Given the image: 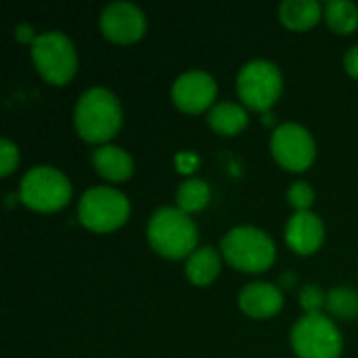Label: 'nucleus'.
<instances>
[{
	"label": "nucleus",
	"mask_w": 358,
	"mask_h": 358,
	"mask_svg": "<svg viewBox=\"0 0 358 358\" xmlns=\"http://www.w3.org/2000/svg\"><path fill=\"white\" fill-rule=\"evenodd\" d=\"M227 260L243 271H262L275 260L273 239L256 227H235L222 237Z\"/></svg>",
	"instance_id": "7ed1b4c3"
},
{
	"label": "nucleus",
	"mask_w": 358,
	"mask_h": 358,
	"mask_svg": "<svg viewBox=\"0 0 358 358\" xmlns=\"http://www.w3.org/2000/svg\"><path fill=\"white\" fill-rule=\"evenodd\" d=\"M147 237L159 254L180 258L195 248L197 227L185 210L164 206L151 216L147 224Z\"/></svg>",
	"instance_id": "f03ea898"
},
{
	"label": "nucleus",
	"mask_w": 358,
	"mask_h": 358,
	"mask_svg": "<svg viewBox=\"0 0 358 358\" xmlns=\"http://www.w3.org/2000/svg\"><path fill=\"white\" fill-rule=\"evenodd\" d=\"M281 71L268 59L248 61L237 76L239 96L254 109H268L281 94Z\"/></svg>",
	"instance_id": "6e6552de"
},
{
	"label": "nucleus",
	"mask_w": 358,
	"mask_h": 358,
	"mask_svg": "<svg viewBox=\"0 0 358 358\" xmlns=\"http://www.w3.org/2000/svg\"><path fill=\"white\" fill-rule=\"evenodd\" d=\"M283 304V296L279 287L266 281L248 283L239 294V306L252 317H271Z\"/></svg>",
	"instance_id": "ddd939ff"
},
{
	"label": "nucleus",
	"mask_w": 358,
	"mask_h": 358,
	"mask_svg": "<svg viewBox=\"0 0 358 358\" xmlns=\"http://www.w3.org/2000/svg\"><path fill=\"white\" fill-rule=\"evenodd\" d=\"M344 63H346V69H348V73H352V76H357L358 78V44L357 46H352V48L346 52V57H344Z\"/></svg>",
	"instance_id": "b1692460"
},
{
	"label": "nucleus",
	"mask_w": 358,
	"mask_h": 358,
	"mask_svg": "<svg viewBox=\"0 0 358 358\" xmlns=\"http://www.w3.org/2000/svg\"><path fill=\"white\" fill-rule=\"evenodd\" d=\"M325 306L336 317L355 319L358 317V292L350 287H336L327 294Z\"/></svg>",
	"instance_id": "aec40b11"
},
{
	"label": "nucleus",
	"mask_w": 358,
	"mask_h": 358,
	"mask_svg": "<svg viewBox=\"0 0 358 358\" xmlns=\"http://www.w3.org/2000/svg\"><path fill=\"white\" fill-rule=\"evenodd\" d=\"M285 239L298 254L315 252L323 241V222L308 210H298L285 227Z\"/></svg>",
	"instance_id": "f8f14e48"
},
{
	"label": "nucleus",
	"mask_w": 358,
	"mask_h": 358,
	"mask_svg": "<svg viewBox=\"0 0 358 358\" xmlns=\"http://www.w3.org/2000/svg\"><path fill=\"white\" fill-rule=\"evenodd\" d=\"M94 168L111 180H122L132 172V157L117 145H101L92 151Z\"/></svg>",
	"instance_id": "4468645a"
},
{
	"label": "nucleus",
	"mask_w": 358,
	"mask_h": 358,
	"mask_svg": "<svg viewBox=\"0 0 358 358\" xmlns=\"http://www.w3.org/2000/svg\"><path fill=\"white\" fill-rule=\"evenodd\" d=\"M281 21L289 27L302 29L313 25L321 15V4L317 0H285L279 6Z\"/></svg>",
	"instance_id": "f3484780"
},
{
	"label": "nucleus",
	"mask_w": 358,
	"mask_h": 358,
	"mask_svg": "<svg viewBox=\"0 0 358 358\" xmlns=\"http://www.w3.org/2000/svg\"><path fill=\"white\" fill-rule=\"evenodd\" d=\"M292 344L300 358H338L342 336L331 319L321 313H310L294 325Z\"/></svg>",
	"instance_id": "20e7f679"
},
{
	"label": "nucleus",
	"mask_w": 358,
	"mask_h": 358,
	"mask_svg": "<svg viewBox=\"0 0 358 358\" xmlns=\"http://www.w3.org/2000/svg\"><path fill=\"white\" fill-rule=\"evenodd\" d=\"M325 300H327V298L323 296V292H321L317 285H313V283L304 285L302 292H300V302H302V306L306 308V315L319 313V308L325 304Z\"/></svg>",
	"instance_id": "4be33fe9"
},
{
	"label": "nucleus",
	"mask_w": 358,
	"mask_h": 358,
	"mask_svg": "<svg viewBox=\"0 0 358 358\" xmlns=\"http://www.w3.org/2000/svg\"><path fill=\"white\" fill-rule=\"evenodd\" d=\"M212 128L220 134H235L239 132L245 124H248V113L241 105L233 103V101H222V103H216L212 109H210V115H208Z\"/></svg>",
	"instance_id": "dca6fc26"
},
{
	"label": "nucleus",
	"mask_w": 358,
	"mask_h": 358,
	"mask_svg": "<svg viewBox=\"0 0 358 358\" xmlns=\"http://www.w3.org/2000/svg\"><path fill=\"white\" fill-rule=\"evenodd\" d=\"M287 197H289V201H292L298 210H308V206L315 201V191L310 189L308 182L298 180V182H294V185L289 187Z\"/></svg>",
	"instance_id": "412c9836"
},
{
	"label": "nucleus",
	"mask_w": 358,
	"mask_h": 358,
	"mask_svg": "<svg viewBox=\"0 0 358 358\" xmlns=\"http://www.w3.org/2000/svg\"><path fill=\"white\" fill-rule=\"evenodd\" d=\"M31 59L40 73L55 84L67 82L76 71V50L71 40L57 29L42 31L31 42Z\"/></svg>",
	"instance_id": "39448f33"
},
{
	"label": "nucleus",
	"mask_w": 358,
	"mask_h": 358,
	"mask_svg": "<svg viewBox=\"0 0 358 358\" xmlns=\"http://www.w3.org/2000/svg\"><path fill=\"white\" fill-rule=\"evenodd\" d=\"M122 124V109L117 96L103 88L92 86L78 99L76 105V128L86 141H105Z\"/></svg>",
	"instance_id": "f257e3e1"
},
{
	"label": "nucleus",
	"mask_w": 358,
	"mask_h": 358,
	"mask_svg": "<svg viewBox=\"0 0 358 358\" xmlns=\"http://www.w3.org/2000/svg\"><path fill=\"white\" fill-rule=\"evenodd\" d=\"M128 212L130 203L126 195L111 187H92L78 203L80 220L94 231H111L120 227L128 218Z\"/></svg>",
	"instance_id": "0eeeda50"
},
{
	"label": "nucleus",
	"mask_w": 358,
	"mask_h": 358,
	"mask_svg": "<svg viewBox=\"0 0 358 358\" xmlns=\"http://www.w3.org/2000/svg\"><path fill=\"white\" fill-rule=\"evenodd\" d=\"M271 149L277 162L289 170H304L315 159V141L310 132L296 122H285L275 128Z\"/></svg>",
	"instance_id": "1a4fd4ad"
},
{
	"label": "nucleus",
	"mask_w": 358,
	"mask_h": 358,
	"mask_svg": "<svg viewBox=\"0 0 358 358\" xmlns=\"http://www.w3.org/2000/svg\"><path fill=\"white\" fill-rule=\"evenodd\" d=\"M218 271H220V258L218 252L210 245L195 250L187 260V277L197 285L210 283L218 275Z\"/></svg>",
	"instance_id": "2eb2a0df"
},
{
	"label": "nucleus",
	"mask_w": 358,
	"mask_h": 358,
	"mask_svg": "<svg viewBox=\"0 0 358 358\" xmlns=\"http://www.w3.org/2000/svg\"><path fill=\"white\" fill-rule=\"evenodd\" d=\"M19 195L29 208L57 210L71 197V185L61 170L52 166H36L21 178Z\"/></svg>",
	"instance_id": "423d86ee"
},
{
	"label": "nucleus",
	"mask_w": 358,
	"mask_h": 358,
	"mask_svg": "<svg viewBox=\"0 0 358 358\" xmlns=\"http://www.w3.org/2000/svg\"><path fill=\"white\" fill-rule=\"evenodd\" d=\"M216 82L208 71L189 69L176 78L172 84V96L176 105L185 111H201L214 101Z\"/></svg>",
	"instance_id": "9b49d317"
},
{
	"label": "nucleus",
	"mask_w": 358,
	"mask_h": 358,
	"mask_svg": "<svg viewBox=\"0 0 358 358\" xmlns=\"http://www.w3.org/2000/svg\"><path fill=\"white\" fill-rule=\"evenodd\" d=\"M208 199H210V187L201 178H189L176 191V201L185 212L201 210L208 203Z\"/></svg>",
	"instance_id": "6ab92c4d"
},
{
	"label": "nucleus",
	"mask_w": 358,
	"mask_h": 358,
	"mask_svg": "<svg viewBox=\"0 0 358 358\" xmlns=\"http://www.w3.org/2000/svg\"><path fill=\"white\" fill-rule=\"evenodd\" d=\"M325 17L336 31H350L358 23V8L350 0H329L325 4Z\"/></svg>",
	"instance_id": "a211bd4d"
},
{
	"label": "nucleus",
	"mask_w": 358,
	"mask_h": 358,
	"mask_svg": "<svg viewBox=\"0 0 358 358\" xmlns=\"http://www.w3.org/2000/svg\"><path fill=\"white\" fill-rule=\"evenodd\" d=\"M176 159H178V164L182 166L180 170H193V166L197 164V157H195V155H187V153H185V155L180 153Z\"/></svg>",
	"instance_id": "393cba45"
},
{
	"label": "nucleus",
	"mask_w": 358,
	"mask_h": 358,
	"mask_svg": "<svg viewBox=\"0 0 358 358\" xmlns=\"http://www.w3.org/2000/svg\"><path fill=\"white\" fill-rule=\"evenodd\" d=\"M17 159H19V149H17V145H15L13 141H8V138H2V141H0V174H2V176L8 174V172L15 168Z\"/></svg>",
	"instance_id": "5701e85b"
},
{
	"label": "nucleus",
	"mask_w": 358,
	"mask_h": 358,
	"mask_svg": "<svg viewBox=\"0 0 358 358\" xmlns=\"http://www.w3.org/2000/svg\"><path fill=\"white\" fill-rule=\"evenodd\" d=\"M101 29L117 42H132L145 31L143 10L126 0L109 2L101 13Z\"/></svg>",
	"instance_id": "9d476101"
},
{
	"label": "nucleus",
	"mask_w": 358,
	"mask_h": 358,
	"mask_svg": "<svg viewBox=\"0 0 358 358\" xmlns=\"http://www.w3.org/2000/svg\"><path fill=\"white\" fill-rule=\"evenodd\" d=\"M15 34H17L19 38H23V40H31V42L36 40L34 36H29V34H31V27H29V25H19V27L15 29Z\"/></svg>",
	"instance_id": "a878e982"
}]
</instances>
